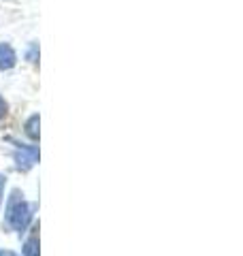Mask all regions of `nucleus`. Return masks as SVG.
Listing matches in <instances>:
<instances>
[{
  "label": "nucleus",
  "mask_w": 243,
  "mask_h": 256,
  "mask_svg": "<svg viewBox=\"0 0 243 256\" xmlns=\"http://www.w3.org/2000/svg\"><path fill=\"white\" fill-rule=\"evenodd\" d=\"M15 52H13V47L11 45H6L2 43L0 45V68H13L15 66Z\"/></svg>",
  "instance_id": "7ed1b4c3"
},
{
  "label": "nucleus",
  "mask_w": 243,
  "mask_h": 256,
  "mask_svg": "<svg viewBox=\"0 0 243 256\" xmlns=\"http://www.w3.org/2000/svg\"><path fill=\"white\" fill-rule=\"evenodd\" d=\"M6 222L13 230H24L30 222V207L24 203L20 192H13L9 207H6Z\"/></svg>",
  "instance_id": "f257e3e1"
},
{
  "label": "nucleus",
  "mask_w": 243,
  "mask_h": 256,
  "mask_svg": "<svg viewBox=\"0 0 243 256\" xmlns=\"http://www.w3.org/2000/svg\"><path fill=\"white\" fill-rule=\"evenodd\" d=\"M6 114V102L2 100V96H0V118H2Z\"/></svg>",
  "instance_id": "423d86ee"
},
{
  "label": "nucleus",
  "mask_w": 243,
  "mask_h": 256,
  "mask_svg": "<svg viewBox=\"0 0 243 256\" xmlns=\"http://www.w3.org/2000/svg\"><path fill=\"white\" fill-rule=\"evenodd\" d=\"M15 160H18V166H20V169L28 171L30 166L38 160V152H36V148H22V150L18 152V156H15Z\"/></svg>",
  "instance_id": "f03ea898"
},
{
  "label": "nucleus",
  "mask_w": 243,
  "mask_h": 256,
  "mask_svg": "<svg viewBox=\"0 0 243 256\" xmlns=\"http://www.w3.org/2000/svg\"><path fill=\"white\" fill-rule=\"evenodd\" d=\"M24 254H26V256H38V235L36 233L30 235L26 246H24Z\"/></svg>",
  "instance_id": "20e7f679"
},
{
  "label": "nucleus",
  "mask_w": 243,
  "mask_h": 256,
  "mask_svg": "<svg viewBox=\"0 0 243 256\" xmlns=\"http://www.w3.org/2000/svg\"><path fill=\"white\" fill-rule=\"evenodd\" d=\"M2 186H4V178L0 175V196H2Z\"/></svg>",
  "instance_id": "0eeeda50"
},
{
  "label": "nucleus",
  "mask_w": 243,
  "mask_h": 256,
  "mask_svg": "<svg viewBox=\"0 0 243 256\" xmlns=\"http://www.w3.org/2000/svg\"><path fill=\"white\" fill-rule=\"evenodd\" d=\"M38 116H32L30 120H28V122H26V134H28V137L30 139H38Z\"/></svg>",
  "instance_id": "39448f33"
}]
</instances>
